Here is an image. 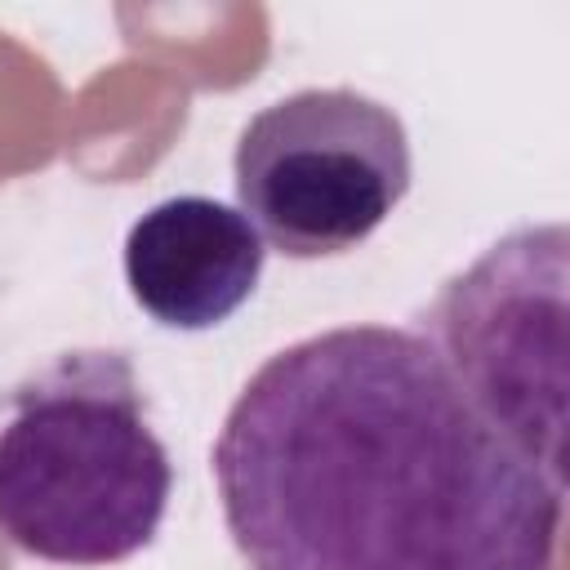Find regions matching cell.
Segmentation results:
<instances>
[{"instance_id":"1","label":"cell","mask_w":570,"mask_h":570,"mask_svg":"<svg viewBox=\"0 0 570 570\" xmlns=\"http://www.w3.org/2000/svg\"><path fill=\"white\" fill-rule=\"evenodd\" d=\"M249 570H552L561 494L405 325L272 352L214 441Z\"/></svg>"},{"instance_id":"2","label":"cell","mask_w":570,"mask_h":570,"mask_svg":"<svg viewBox=\"0 0 570 570\" xmlns=\"http://www.w3.org/2000/svg\"><path fill=\"white\" fill-rule=\"evenodd\" d=\"M169 490L174 463L125 352H62L9 392L0 534L18 552L116 566L156 539Z\"/></svg>"},{"instance_id":"3","label":"cell","mask_w":570,"mask_h":570,"mask_svg":"<svg viewBox=\"0 0 570 570\" xmlns=\"http://www.w3.org/2000/svg\"><path fill=\"white\" fill-rule=\"evenodd\" d=\"M414 178L401 116L347 85L298 89L236 138V209L285 258H334L365 245Z\"/></svg>"},{"instance_id":"4","label":"cell","mask_w":570,"mask_h":570,"mask_svg":"<svg viewBox=\"0 0 570 570\" xmlns=\"http://www.w3.org/2000/svg\"><path fill=\"white\" fill-rule=\"evenodd\" d=\"M419 334L468 401L566 485V227H517L450 276Z\"/></svg>"},{"instance_id":"5","label":"cell","mask_w":570,"mask_h":570,"mask_svg":"<svg viewBox=\"0 0 570 570\" xmlns=\"http://www.w3.org/2000/svg\"><path fill=\"white\" fill-rule=\"evenodd\" d=\"M125 285L165 330H214L258 289L267 245L254 223L214 196H169L125 232Z\"/></svg>"}]
</instances>
